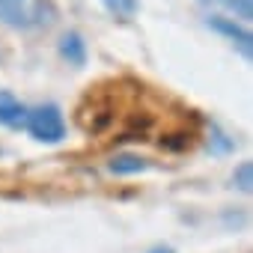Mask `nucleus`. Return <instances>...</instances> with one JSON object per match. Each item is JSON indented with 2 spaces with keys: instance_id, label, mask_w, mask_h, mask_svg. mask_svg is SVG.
<instances>
[{
  "instance_id": "nucleus-1",
  "label": "nucleus",
  "mask_w": 253,
  "mask_h": 253,
  "mask_svg": "<svg viewBox=\"0 0 253 253\" xmlns=\"http://www.w3.org/2000/svg\"><path fill=\"white\" fill-rule=\"evenodd\" d=\"M60 18L54 0H0V27L18 33L48 30Z\"/></svg>"
},
{
  "instance_id": "nucleus-2",
  "label": "nucleus",
  "mask_w": 253,
  "mask_h": 253,
  "mask_svg": "<svg viewBox=\"0 0 253 253\" xmlns=\"http://www.w3.org/2000/svg\"><path fill=\"white\" fill-rule=\"evenodd\" d=\"M24 131L36 140V143H60L66 137V119L63 110L57 104H36L27 107V119H24Z\"/></svg>"
},
{
  "instance_id": "nucleus-3",
  "label": "nucleus",
  "mask_w": 253,
  "mask_h": 253,
  "mask_svg": "<svg viewBox=\"0 0 253 253\" xmlns=\"http://www.w3.org/2000/svg\"><path fill=\"white\" fill-rule=\"evenodd\" d=\"M209 27H211L214 33L226 36V39L241 51V57H244V60H250V54H253V36H250V30H247V27L235 24L232 18H209Z\"/></svg>"
},
{
  "instance_id": "nucleus-4",
  "label": "nucleus",
  "mask_w": 253,
  "mask_h": 253,
  "mask_svg": "<svg viewBox=\"0 0 253 253\" xmlns=\"http://www.w3.org/2000/svg\"><path fill=\"white\" fill-rule=\"evenodd\" d=\"M27 104H21L12 92H0V125L6 128H24Z\"/></svg>"
},
{
  "instance_id": "nucleus-5",
  "label": "nucleus",
  "mask_w": 253,
  "mask_h": 253,
  "mask_svg": "<svg viewBox=\"0 0 253 253\" xmlns=\"http://www.w3.org/2000/svg\"><path fill=\"white\" fill-rule=\"evenodd\" d=\"M57 48H60V57H63L69 66H84V63H86V42H84V36H81L78 30L63 33Z\"/></svg>"
},
{
  "instance_id": "nucleus-6",
  "label": "nucleus",
  "mask_w": 253,
  "mask_h": 253,
  "mask_svg": "<svg viewBox=\"0 0 253 253\" xmlns=\"http://www.w3.org/2000/svg\"><path fill=\"white\" fill-rule=\"evenodd\" d=\"M107 170L113 176H137V173L146 170V161L140 155H131V152H119L107 161Z\"/></svg>"
},
{
  "instance_id": "nucleus-7",
  "label": "nucleus",
  "mask_w": 253,
  "mask_h": 253,
  "mask_svg": "<svg viewBox=\"0 0 253 253\" xmlns=\"http://www.w3.org/2000/svg\"><path fill=\"white\" fill-rule=\"evenodd\" d=\"M101 6L113 15V18H119V21H128V18H134L137 15V9H140V0H101Z\"/></svg>"
},
{
  "instance_id": "nucleus-8",
  "label": "nucleus",
  "mask_w": 253,
  "mask_h": 253,
  "mask_svg": "<svg viewBox=\"0 0 253 253\" xmlns=\"http://www.w3.org/2000/svg\"><path fill=\"white\" fill-rule=\"evenodd\" d=\"M232 185L241 191V194H250L253 191V164L250 161H241L232 173Z\"/></svg>"
},
{
  "instance_id": "nucleus-9",
  "label": "nucleus",
  "mask_w": 253,
  "mask_h": 253,
  "mask_svg": "<svg viewBox=\"0 0 253 253\" xmlns=\"http://www.w3.org/2000/svg\"><path fill=\"white\" fill-rule=\"evenodd\" d=\"M226 6H229L241 21H250V18H253V0H226Z\"/></svg>"
},
{
  "instance_id": "nucleus-10",
  "label": "nucleus",
  "mask_w": 253,
  "mask_h": 253,
  "mask_svg": "<svg viewBox=\"0 0 253 253\" xmlns=\"http://www.w3.org/2000/svg\"><path fill=\"white\" fill-rule=\"evenodd\" d=\"M152 253H173V250H167V247H161V250H152Z\"/></svg>"
}]
</instances>
